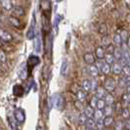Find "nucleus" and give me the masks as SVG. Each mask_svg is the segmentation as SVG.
I'll return each instance as SVG.
<instances>
[{
    "label": "nucleus",
    "mask_w": 130,
    "mask_h": 130,
    "mask_svg": "<svg viewBox=\"0 0 130 130\" xmlns=\"http://www.w3.org/2000/svg\"><path fill=\"white\" fill-rule=\"evenodd\" d=\"M0 40L4 43H10L14 40L13 35L3 27H0Z\"/></svg>",
    "instance_id": "1"
},
{
    "label": "nucleus",
    "mask_w": 130,
    "mask_h": 130,
    "mask_svg": "<svg viewBox=\"0 0 130 130\" xmlns=\"http://www.w3.org/2000/svg\"><path fill=\"white\" fill-rule=\"evenodd\" d=\"M116 86H117V82L112 77H107L105 79L104 88L107 92H112L116 89Z\"/></svg>",
    "instance_id": "2"
},
{
    "label": "nucleus",
    "mask_w": 130,
    "mask_h": 130,
    "mask_svg": "<svg viewBox=\"0 0 130 130\" xmlns=\"http://www.w3.org/2000/svg\"><path fill=\"white\" fill-rule=\"evenodd\" d=\"M122 67H123V66L121 65L119 62L116 61V62H115V63L111 66V72H113L116 75H119V74H121Z\"/></svg>",
    "instance_id": "3"
},
{
    "label": "nucleus",
    "mask_w": 130,
    "mask_h": 130,
    "mask_svg": "<svg viewBox=\"0 0 130 130\" xmlns=\"http://www.w3.org/2000/svg\"><path fill=\"white\" fill-rule=\"evenodd\" d=\"M8 22L10 23L11 26H13L14 27H16V28L22 27V23H21L20 19L17 18V17H15V16H13V15H11V16L8 17Z\"/></svg>",
    "instance_id": "4"
},
{
    "label": "nucleus",
    "mask_w": 130,
    "mask_h": 130,
    "mask_svg": "<svg viewBox=\"0 0 130 130\" xmlns=\"http://www.w3.org/2000/svg\"><path fill=\"white\" fill-rule=\"evenodd\" d=\"M0 6L2 7L3 10L7 12H11V10L13 9L12 0H0Z\"/></svg>",
    "instance_id": "5"
},
{
    "label": "nucleus",
    "mask_w": 130,
    "mask_h": 130,
    "mask_svg": "<svg viewBox=\"0 0 130 130\" xmlns=\"http://www.w3.org/2000/svg\"><path fill=\"white\" fill-rule=\"evenodd\" d=\"M87 71H88V73L91 75L92 77H97L98 75L100 74V71L96 66L94 65H88L87 67Z\"/></svg>",
    "instance_id": "6"
},
{
    "label": "nucleus",
    "mask_w": 130,
    "mask_h": 130,
    "mask_svg": "<svg viewBox=\"0 0 130 130\" xmlns=\"http://www.w3.org/2000/svg\"><path fill=\"white\" fill-rule=\"evenodd\" d=\"M15 119L19 123H22L25 121V113H24V111L22 109H17L15 111Z\"/></svg>",
    "instance_id": "7"
},
{
    "label": "nucleus",
    "mask_w": 130,
    "mask_h": 130,
    "mask_svg": "<svg viewBox=\"0 0 130 130\" xmlns=\"http://www.w3.org/2000/svg\"><path fill=\"white\" fill-rule=\"evenodd\" d=\"M106 55V50L103 46H98L95 49V57L100 60H103Z\"/></svg>",
    "instance_id": "8"
},
{
    "label": "nucleus",
    "mask_w": 130,
    "mask_h": 130,
    "mask_svg": "<svg viewBox=\"0 0 130 130\" xmlns=\"http://www.w3.org/2000/svg\"><path fill=\"white\" fill-rule=\"evenodd\" d=\"M83 60L87 65H93L96 61V57L92 54V53H86L83 56Z\"/></svg>",
    "instance_id": "9"
},
{
    "label": "nucleus",
    "mask_w": 130,
    "mask_h": 130,
    "mask_svg": "<svg viewBox=\"0 0 130 130\" xmlns=\"http://www.w3.org/2000/svg\"><path fill=\"white\" fill-rule=\"evenodd\" d=\"M123 43V40L121 38L120 34L119 33H116L112 37V44L116 46V47H120Z\"/></svg>",
    "instance_id": "10"
},
{
    "label": "nucleus",
    "mask_w": 130,
    "mask_h": 130,
    "mask_svg": "<svg viewBox=\"0 0 130 130\" xmlns=\"http://www.w3.org/2000/svg\"><path fill=\"white\" fill-rule=\"evenodd\" d=\"M102 111H103V113H104V117L112 116V113L115 112V111H113V106H112V105H106Z\"/></svg>",
    "instance_id": "11"
},
{
    "label": "nucleus",
    "mask_w": 130,
    "mask_h": 130,
    "mask_svg": "<svg viewBox=\"0 0 130 130\" xmlns=\"http://www.w3.org/2000/svg\"><path fill=\"white\" fill-rule=\"evenodd\" d=\"M11 12L13 14V16L17 17V18H20L22 16L25 15V11L22 7H13V9L11 10Z\"/></svg>",
    "instance_id": "12"
},
{
    "label": "nucleus",
    "mask_w": 130,
    "mask_h": 130,
    "mask_svg": "<svg viewBox=\"0 0 130 130\" xmlns=\"http://www.w3.org/2000/svg\"><path fill=\"white\" fill-rule=\"evenodd\" d=\"M85 125H86V128L90 130H95L96 129V121L94 120L93 117H88L86 122H85Z\"/></svg>",
    "instance_id": "13"
},
{
    "label": "nucleus",
    "mask_w": 130,
    "mask_h": 130,
    "mask_svg": "<svg viewBox=\"0 0 130 130\" xmlns=\"http://www.w3.org/2000/svg\"><path fill=\"white\" fill-rule=\"evenodd\" d=\"M104 101L106 105H113L115 104V97L112 94H111V92H107L106 96L104 97Z\"/></svg>",
    "instance_id": "14"
},
{
    "label": "nucleus",
    "mask_w": 130,
    "mask_h": 130,
    "mask_svg": "<svg viewBox=\"0 0 130 130\" xmlns=\"http://www.w3.org/2000/svg\"><path fill=\"white\" fill-rule=\"evenodd\" d=\"M106 94H107V91H106L104 87H102V86L99 87L98 86V88L96 89V95H95L97 97V99H104Z\"/></svg>",
    "instance_id": "15"
},
{
    "label": "nucleus",
    "mask_w": 130,
    "mask_h": 130,
    "mask_svg": "<svg viewBox=\"0 0 130 130\" xmlns=\"http://www.w3.org/2000/svg\"><path fill=\"white\" fill-rule=\"evenodd\" d=\"M103 122H104V126L105 127H110L111 125L115 123V118L112 116H110V117H103Z\"/></svg>",
    "instance_id": "16"
},
{
    "label": "nucleus",
    "mask_w": 130,
    "mask_h": 130,
    "mask_svg": "<svg viewBox=\"0 0 130 130\" xmlns=\"http://www.w3.org/2000/svg\"><path fill=\"white\" fill-rule=\"evenodd\" d=\"M100 72H102V74H104V75H108L111 72V65H109L108 63L105 62L102 66V68L100 69Z\"/></svg>",
    "instance_id": "17"
},
{
    "label": "nucleus",
    "mask_w": 130,
    "mask_h": 130,
    "mask_svg": "<svg viewBox=\"0 0 130 130\" xmlns=\"http://www.w3.org/2000/svg\"><path fill=\"white\" fill-rule=\"evenodd\" d=\"M104 117V113L102 110H99V109H95L94 110V113H93V118L94 120H99V119H103Z\"/></svg>",
    "instance_id": "18"
},
{
    "label": "nucleus",
    "mask_w": 130,
    "mask_h": 130,
    "mask_svg": "<svg viewBox=\"0 0 130 130\" xmlns=\"http://www.w3.org/2000/svg\"><path fill=\"white\" fill-rule=\"evenodd\" d=\"M112 55H113V57L116 59V61H118L119 59L122 57V50H121V48L120 47H116L113 52H112Z\"/></svg>",
    "instance_id": "19"
},
{
    "label": "nucleus",
    "mask_w": 130,
    "mask_h": 130,
    "mask_svg": "<svg viewBox=\"0 0 130 130\" xmlns=\"http://www.w3.org/2000/svg\"><path fill=\"white\" fill-rule=\"evenodd\" d=\"M104 60L106 63H108L109 65H111V66L116 62V59L113 57V55H112V54H109V53H106Z\"/></svg>",
    "instance_id": "20"
},
{
    "label": "nucleus",
    "mask_w": 130,
    "mask_h": 130,
    "mask_svg": "<svg viewBox=\"0 0 130 130\" xmlns=\"http://www.w3.org/2000/svg\"><path fill=\"white\" fill-rule=\"evenodd\" d=\"M94 110H95V109H93L91 106H87V107H85V108H84V111H83V112H84L85 116H86L87 117H93Z\"/></svg>",
    "instance_id": "21"
},
{
    "label": "nucleus",
    "mask_w": 130,
    "mask_h": 130,
    "mask_svg": "<svg viewBox=\"0 0 130 130\" xmlns=\"http://www.w3.org/2000/svg\"><path fill=\"white\" fill-rule=\"evenodd\" d=\"M97 88H98L97 77H92L90 79V91H96Z\"/></svg>",
    "instance_id": "22"
},
{
    "label": "nucleus",
    "mask_w": 130,
    "mask_h": 130,
    "mask_svg": "<svg viewBox=\"0 0 130 130\" xmlns=\"http://www.w3.org/2000/svg\"><path fill=\"white\" fill-rule=\"evenodd\" d=\"M82 90L84 92H90V79H84L82 81Z\"/></svg>",
    "instance_id": "23"
},
{
    "label": "nucleus",
    "mask_w": 130,
    "mask_h": 130,
    "mask_svg": "<svg viewBox=\"0 0 130 130\" xmlns=\"http://www.w3.org/2000/svg\"><path fill=\"white\" fill-rule=\"evenodd\" d=\"M76 98H77V100H79V101L84 102L85 100H86V92H84L83 90H79L76 93Z\"/></svg>",
    "instance_id": "24"
},
{
    "label": "nucleus",
    "mask_w": 130,
    "mask_h": 130,
    "mask_svg": "<svg viewBox=\"0 0 130 130\" xmlns=\"http://www.w3.org/2000/svg\"><path fill=\"white\" fill-rule=\"evenodd\" d=\"M14 93H15V95L16 96H22L23 95V93H24V89H23V87L22 86H20V85H16L15 87H14Z\"/></svg>",
    "instance_id": "25"
},
{
    "label": "nucleus",
    "mask_w": 130,
    "mask_h": 130,
    "mask_svg": "<svg viewBox=\"0 0 130 130\" xmlns=\"http://www.w3.org/2000/svg\"><path fill=\"white\" fill-rule=\"evenodd\" d=\"M74 106H75V108H76L79 111H84L85 106H84V104H83V102H81V101L77 100V101H75V102H74Z\"/></svg>",
    "instance_id": "26"
},
{
    "label": "nucleus",
    "mask_w": 130,
    "mask_h": 130,
    "mask_svg": "<svg viewBox=\"0 0 130 130\" xmlns=\"http://www.w3.org/2000/svg\"><path fill=\"white\" fill-rule=\"evenodd\" d=\"M120 113H121V117H123L124 119H127V118H129L130 117V110L129 109H127V108L122 109L121 111H120Z\"/></svg>",
    "instance_id": "27"
},
{
    "label": "nucleus",
    "mask_w": 130,
    "mask_h": 130,
    "mask_svg": "<svg viewBox=\"0 0 130 130\" xmlns=\"http://www.w3.org/2000/svg\"><path fill=\"white\" fill-rule=\"evenodd\" d=\"M6 62H7L6 53L0 48V64H6Z\"/></svg>",
    "instance_id": "28"
},
{
    "label": "nucleus",
    "mask_w": 130,
    "mask_h": 130,
    "mask_svg": "<svg viewBox=\"0 0 130 130\" xmlns=\"http://www.w3.org/2000/svg\"><path fill=\"white\" fill-rule=\"evenodd\" d=\"M111 43V39L109 38L107 35H104V36H103V38H102V46L105 48V47H107L108 45H110Z\"/></svg>",
    "instance_id": "29"
},
{
    "label": "nucleus",
    "mask_w": 130,
    "mask_h": 130,
    "mask_svg": "<svg viewBox=\"0 0 130 130\" xmlns=\"http://www.w3.org/2000/svg\"><path fill=\"white\" fill-rule=\"evenodd\" d=\"M105 106H106V103H105L104 99H98V100H97V104H96V109H99V110H103Z\"/></svg>",
    "instance_id": "30"
},
{
    "label": "nucleus",
    "mask_w": 130,
    "mask_h": 130,
    "mask_svg": "<svg viewBox=\"0 0 130 130\" xmlns=\"http://www.w3.org/2000/svg\"><path fill=\"white\" fill-rule=\"evenodd\" d=\"M121 74H123V76H130V68L127 65L122 67Z\"/></svg>",
    "instance_id": "31"
},
{
    "label": "nucleus",
    "mask_w": 130,
    "mask_h": 130,
    "mask_svg": "<svg viewBox=\"0 0 130 130\" xmlns=\"http://www.w3.org/2000/svg\"><path fill=\"white\" fill-rule=\"evenodd\" d=\"M115 130H124V122L117 120V122H115Z\"/></svg>",
    "instance_id": "32"
},
{
    "label": "nucleus",
    "mask_w": 130,
    "mask_h": 130,
    "mask_svg": "<svg viewBox=\"0 0 130 130\" xmlns=\"http://www.w3.org/2000/svg\"><path fill=\"white\" fill-rule=\"evenodd\" d=\"M87 118H88V117L85 116L84 112H83V111H81V112H80V115H79V117H78L79 123H80V124H85L86 120H87Z\"/></svg>",
    "instance_id": "33"
},
{
    "label": "nucleus",
    "mask_w": 130,
    "mask_h": 130,
    "mask_svg": "<svg viewBox=\"0 0 130 130\" xmlns=\"http://www.w3.org/2000/svg\"><path fill=\"white\" fill-rule=\"evenodd\" d=\"M107 26L105 25V24H102L101 26H99V29H98V31L100 34H102V35H106L107 34Z\"/></svg>",
    "instance_id": "34"
},
{
    "label": "nucleus",
    "mask_w": 130,
    "mask_h": 130,
    "mask_svg": "<svg viewBox=\"0 0 130 130\" xmlns=\"http://www.w3.org/2000/svg\"><path fill=\"white\" fill-rule=\"evenodd\" d=\"M122 101H123V103H125L126 105L130 104V93L126 92L125 94L122 95Z\"/></svg>",
    "instance_id": "35"
},
{
    "label": "nucleus",
    "mask_w": 130,
    "mask_h": 130,
    "mask_svg": "<svg viewBox=\"0 0 130 130\" xmlns=\"http://www.w3.org/2000/svg\"><path fill=\"white\" fill-rule=\"evenodd\" d=\"M104 122H103V119H99L96 120V130H102L104 129Z\"/></svg>",
    "instance_id": "36"
},
{
    "label": "nucleus",
    "mask_w": 130,
    "mask_h": 130,
    "mask_svg": "<svg viewBox=\"0 0 130 130\" xmlns=\"http://www.w3.org/2000/svg\"><path fill=\"white\" fill-rule=\"evenodd\" d=\"M116 46L113 45L112 43H111L110 45H108L107 47H105V50H106V53H109V54H112L113 50H115Z\"/></svg>",
    "instance_id": "37"
},
{
    "label": "nucleus",
    "mask_w": 130,
    "mask_h": 130,
    "mask_svg": "<svg viewBox=\"0 0 130 130\" xmlns=\"http://www.w3.org/2000/svg\"><path fill=\"white\" fill-rule=\"evenodd\" d=\"M117 85H118L120 88L126 86V84H125V77H124V76L118 78V80H117Z\"/></svg>",
    "instance_id": "38"
},
{
    "label": "nucleus",
    "mask_w": 130,
    "mask_h": 130,
    "mask_svg": "<svg viewBox=\"0 0 130 130\" xmlns=\"http://www.w3.org/2000/svg\"><path fill=\"white\" fill-rule=\"evenodd\" d=\"M97 97L96 96H94V97L91 98V100H90V105L89 106H91L93 109H96V104H97Z\"/></svg>",
    "instance_id": "39"
},
{
    "label": "nucleus",
    "mask_w": 130,
    "mask_h": 130,
    "mask_svg": "<svg viewBox=\"0 0 130 130\" xmlns=\"http://www.w3.org/2000/svg\"><path fill=\"white\" fill-rule=\"evenodd\" d=\"M112 106H113V111H115V112H120L121 110H122L121 105L119 104V103H117L116 105H112Z\"/></svg>",
    "instance_id": "40"
},
{
    "label": "nucleus",
    "mask_w": 130,
    "mask_h": 130,
    "mask_svg": "<svg viewBox=\"0 0 130 130\" xmlns=\"http://www.w3.org/2000/svg\"><path fill=\"white\" fill-rule=\"evenodd\" d=\"M120 36H121V38H122V40H123V42H125L126 41V39H127V37L129 36L128 35V32L126 31V30H122V31H120Z\"/></svg>",
    "instance_id": "41"
},
{
    "label": "nucleus",
    "mask_w": 130,
    "mask_h": 130,
    "mask_svg": "<svg viewBox=\"0 0 130 130\" xmlns=\"http://www.w3.org/2000/svg\"><path fill=\"white\" fill-rule=\"evenodd\" d=\"M124 128L130 130V119L129 118L125 119V121H124Z\"/></svg>",
    "instance_id": "42"
},
{
    "label": "nucleus",
    "mask_w": 130,
    "mask_h": 130,
    "mask_svg": "<svg viewBox=\"0 0 130 130\" xmlns=\"http://www.w3.org/2000/svg\"><path fill=\"white\" fill-rule=\"evenodd\" d=\"M124 77H125V84H126V86L130 85V76H124Z\"/></svg>",
    "instance_id": "43"
},
{
    "label": "nucleus",
    "mask_w": 130,
    "mask_h": 130,
    "mask_svg": "<svg viewBox=\"0 0 130 130\" xmlns=\"http://www.w3.org/2000/svg\"><path fill=\"white\" fill-rule=\"evenodd\" d=\"M125 43H126V45H127V47L130 49V35L127 37V39H126V41H125Z\"/></svg>",
    "instance_id": "44"
},
{
    "label": "nucleus",
    "mask_w": 130,
    "mask_h": 130,
    "mask_svg": "<svg viewBox=\"0 0 130 130\" xmlns=\"http://www.w3.org/2000/svg\"><path fill=\"white\" fill-rule=\"evenodd\" d=\"M126 91L128 92V93H130V85H127V86H126Z\"/></svg>",
    "instance_id": "45"
},
{
    "label": "nucleus",
    "mask_w": 130,
    "mask_h": 130,
    "mask_svg": "<svg viewBox=\"0 0 130 130\" xmlns=\"http://www.w3.org/2000/svg\"><path fill=\"white\" fill-rule=\"evenodd\" d=\"M126 65H127L130 68V58L128 59V60H127V62H126Z\"/></svg>",
    "instance_id": "46"
},
{
    "label": "nucleus",
    "mask_w": 130,
    "mask_h": 130,
    "mask_svg": "<svg viewBox=\"0 0 130 130\" xmlns=\"http://www.w3.org/2000/svg\"><path fill=\"white\" fill-rule=\"evenodd\" d=\"M1 44H2V41H1V40H0V46H1Z\"/></svg>",
    "instance_id": "47"
},
{
    "label": "nucleus",
    "mask_w": 130,
    "mask_h": 130,
    "mask_svg": "<svg viewBox=\"0 0 130 130\" xmlns=\"http://www.w3.org/2000/svg\"><path fill=\"white\" fill-rule=\"evenodd\" d=\"M86 130H90V129H86Z\"/></svg>",
    "instance_id": "48"
},
{
    "label": "nucleus",
    "mask_w": 130,
    "mask_h": 130,
    "mask_svg": "<svg viewBox=\"0 0 130 130\" xmlns=\"http://www.w3.org/2000/svg\"><path fill=\"white\" fill-rule=\"evenodd\" d=\"M102 130H105V129H102Z\"/></svg>",
    "instance_id": "49"
},
{
    "label": "nucleus",
    "mask_w": 130,
    "mask_h": 130,
    "mask_svg": "<svg viewBox=\"0 0 130 130\" xmlns=\"http://www.w3.org/2000/svg\"><path fill=\"white\" fill-rule=\"evenodd\" d=\"M129 119H130V117H129Z\"/></svg>",
    "instance_id": "50"
},
{
    "label": "nucleus",
    "mask_w": 130,
    "mask_h": 130,
    "mask_svg": "<svg viewBox=\"0 0 130 130\" xmlns=\"http://www.w3.org/2000/svg\"><path fill=\"white\" fill-rule=\"evenodd\" d=\"M95 130H96V129H95Z\"/></svg>",
    "instance_id": "51"
}]
</instances>
